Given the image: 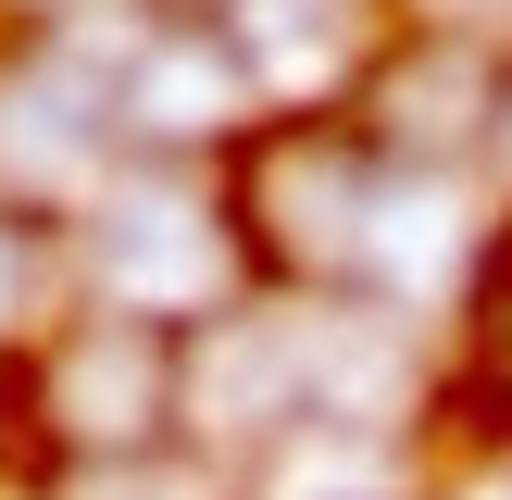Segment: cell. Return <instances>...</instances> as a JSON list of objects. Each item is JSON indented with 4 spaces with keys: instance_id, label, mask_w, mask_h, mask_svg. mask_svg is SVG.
Segmentation results:
<instances>
[{
    "instance_id": "1",
    "label": "cell",
    "mask_w": 512,
    "mask_h": 500,
    "mask_svg": "<svg viewBox=\"0 0 512 500\" xmlns=\"http://www.w3.org/2000/svg\"><path fill=\"white\" fill-rule=\"evenodd\" d=\"M375 200H388V163H375V138L350 113H263L238 150H225L238 250H250V275H275L288 300L363 288Z\"/></svg>"
},
{
    "instance_id": "2",
    "label": "cell",
    "mask_w": 512,
    "mask_h": 500,
    "mask_svg": "<svg viewBox=\"0 0 512 500\" xmlns=\"http://www.w3.org/2000/svg\"><path fill=\"white\" fill-rule=\"evenodd\" d=\"M75 288L100 313H150V325H213L250 300V250L225 188H200V163H113L100 200L75 213Z\"/></svg>"
},
{
    "instance_id": "3",
    "label": "cell",
    "mask_w": 512,
    "mask_h": 500,
    "mask_svg": "<svg viewBox=\"0 0 512 500\" xmlns=\"http://www.w3.org/2000/svg\"><path fill=\"white\" fill-rule=\"evenodd\" d=\"M175 350H188L175 325L75 300L38 338V363L13 375L25 425L50 438V463L75 475V463H150V450H175Z\"/></svg>"
},
{
    "instance_id": "4",
    "label": "cell",
    "mask_w": 512,
    "mask_h": 500,
    "mask_svg": "<svg viewBox=\"0 0 512 500\" xmlns=\"http://www.w3.org/2000/svg\"><path fill=\"white\" fill-rule=\"evenodd\" d=\"M100 88H113V138L125 163H225V150L263 125V88H250L238 38H225L213 13H150L138 38L100 63Z\"/></svg>"
},
{
    "instance_id": "5",
    "label": "cell",
    "mask_w": 512,
    "mask_h": 500,
    "mask_svg": "<svg viewBox=\"0 0 512 500\" xmlns=\"http://www.w3.org/2000/svg\"><path fill=\"white\" fill-rule=\"evenodd\" d=\"M500 63L512 50H488L475 25H425L413 13L350 75V125L375 138L388 175H463L475 150H488V125H500Z\"/></svg>"
},
{
    "instance_id": "6",
    "label": "cell",
    "mask_w": 512,
    "mask_h": 500,
    "mask_svg": "<svg viewBox=\"0 0 512 500\" xmlns=\"http://www.w3.org/2000/svg\"><path fill=\"white\" fill-rule=\"evenodd\" d=\"M75 213H25V200H0V375L38 363V338L75 313Z\"/></svg>"
},
{
    "instance_id": "7",
    "label": "cell",
    "mask_w": 512,
    "mask_h": 500,
    "mask_svg": "<svg viewBox=\"0 0 512 500\" xmlns=\"http://www.w3.org/2000/svg\"><path fill=\"white\" fill-rule=\"evenodd\" d=\"M488 163L512 175V63H500V125H488Z\"/></svg>"
},
{
    "instance_id": "8",
    "label": "cell",
    "mask_w": 512,
    "mask_h": 500,
    "mask_svg": "<svg viewBox=\"0 0 512 500\" xmlns=\"http://www.w3.org/2000/svg\"><path fill=\"white\" fill-rule=\"evenodd\" d=\"M450 500H512V475H500V463H488V475H475V488H450Z\"/></svg>"
},
{
    "instance_id": "9",
    "label": "cell",
    "mask_w": 512,
    "mask_h": 500,
    "mask_svg": "<svg viewBox=\"0 0 512 500\" xmlns=\"http://www.w3.org/2000/svg\"><path fill=\"white\" fill-rule=\"evenodd\" d=\"M0 500H25V488H0Z\"/></svg>"
}]
</instances>
